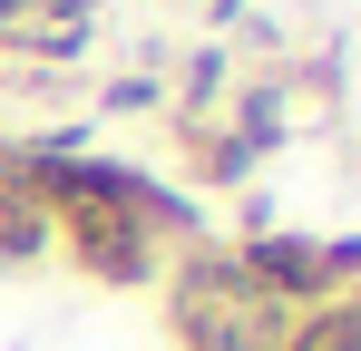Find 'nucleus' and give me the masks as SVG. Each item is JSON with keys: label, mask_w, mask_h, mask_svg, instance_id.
I'll return each instance as SVG.
<instances>
[{"label": "nucleus", "mask_w": 361, "mask_h": 351, "mask_svg": "<svg viewBox=\"0 0 361 351\" xmlns=\"http://www.w3.org/2000/svg\"><path fill=\"white\" fill-rule=\"evenodd\" d=\"M157 283H166L176 351H283V332H293V312L235 264V244H185V254H166Z\"/></svg>", "instance_id": "f257e3e1"}, {"label": "nucleus", "mask_w": 361, "mask_h": 351, "mask_svg": "<svg viewBox=\"0 0 361 351\" xmlns=\"http://www.w3.org/2000/svg\"><path fill=\"white\" fill-rule=\"evenodd\" d=\"M235 264L283 312H312V302H332V292L361 283V234H283V225H264V234L235 244Z\"/></svg>", "instance_id": "f03ea898"}, {"label": "nucleus", "mask_w": 361, "mask_h": 351, "mask_svg": "<svg viewBox=\"0 0 361 351\" xmlns=\"http://www.w3.org/2000/svg\"><path fill=\"white\" fill-rule=\"evenodd\" d=\"M39 254H59V234H49V215H39L30 176L10 166V147H0V264H39Z\"/></svg>", "instance_id": "7ed1b4c3"}, {"label": "nucleus", "mask_w": 361, "mask_h": 351, "mask_svg": "<svg viewBox=\"0 0 361 351\" xmlns=\"http://www.w3.org/2000/svg\"><path fill=\"white\" fill-rule=\"evenodd\" d=\"M185 176H195V185H244V176H254V147H244L235 127L195 117V127H185Z\"/></svg>", "instance_id": "20e7f679"}, {"label": "nucleus", "mask_w": 361, "mask_h": 351, "mask_svg": "<svg viewBox=\"0 0 361 351\" xmlns=\"http://www.w3.org/2000/svg\"><path fill=\"white\" fill-rule=\"evenodd\" d=\"M98 108H108V117H147V108H157V78H137V68H127V78L98 88Z\"/></svg>", "instance_id": "39448f33"}, {"label": "nucleus", "mask_w": 361, "mask_h": 351, "mask_svg": "<svg viewBox=\"0 0 361 351\" xmlns=\"http://www.w3.org/2000/svg\"><path fill=\"white\" fill-rule=\"evenodd\" d=\"M39 10H49V20H78V30H88V10H98V0H39Z\"/></svg>", "instance_id": "423d86ee"}, {"label": "nucleus", "mask_w": 361, "mask_h": 351, "mask_svg": "<svg viewBox=\"0 0 361 351\" xmlns=\"http://www.w3.org/2000/svg\"><path fill=\"white\" fill-rule=\"evenodd\" d=\"M20 10H30V0H0V20H20Z\"/></svg>", "instance_id": "0eeeda50"}]
</instances>
